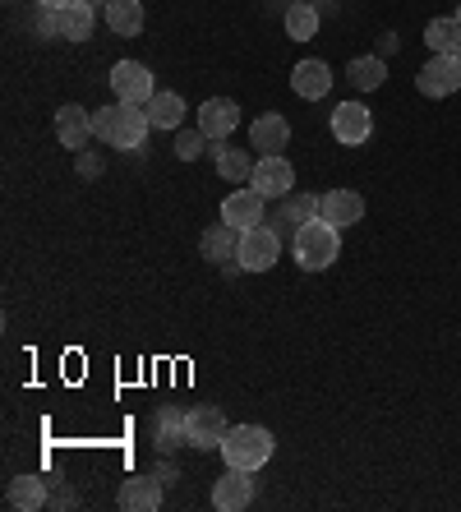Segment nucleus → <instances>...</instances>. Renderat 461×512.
<instances>
[{
  "mask_svg": "<svg viewBox=\"0 0 461 512\" xmlns=\"http://www.w3.org/2000/svg\"><path fill=\"white\" fill-rule=\"evenodd\" d=\"M93 130L107 148H120V153H143V143L153 134V120L148 111L134 107V102H111V107L93 111Z\"/></svg>",
  "mask_w": 461,
  "mask_h": 512,
  "instance_id": "nucleus-1",
  "label": "nucleus"
},
{
  "mask_svg": "<svg viewBox=\"0 0 461 512\" xmlns=\"http://www.w3.org/2000/svg\"><path fill=\"white\" fill-rule=\"evenodd\" d=\"M291 254H296V263L305 273H323V268H332L337 254H342V231L332 227V222H323V217H314V222H305V227L291 236Z\"/></svg>",
  "mask_w": 461,
  "mask_h": 512,
  "instance_id": "nucleus-2",
  "label": "nucleus"
},
{
  "mask_svg": "<svg viewBox=\"0 0 461 512\" xmlns=\"http://www.w3.org/2000/svg\"><path fill=\"white\" fill-rule=\"evenodd\" d=\"M272 429L263 425H231L226 429V439H222V462L226 466H240V471H259V466L272 462Z\"/></svg>",
  "mask_w": 461,
  "mask_h": 512,
  "instance_id": "nucleus-3",
  "label": "nucleus"
},
{
  "mask_svg": "<svg viewBox=\"0 0 461 512\" xmlns=\"http://www.w3.org/2000/svg\"><path fill=\"white\" fill-rule=\"evenodd\" d=\"M282 259V231L259 222V227L240 231V250H236V263L245 273H268L272 263Z\"/></svg>",
  "mask_w": 461,
  "mask_h": 512,
  "instance_id": "nucleus-4",
  "label": "nucleus"
},
{
  "mask_svg": "<svg viewBox=\"0 0 461 512\" xmlns=\"http://www.w3.org/2000/svg\"><path fill=\"white\" fill-rule=\"evenodd\" d=\"M111 93H116V102H134V107H148L157 93V79L153 70L143 65V60H116L111 65Z\"/></svg>",
  "mask_w": 461,
  "mask_h": 512,
  "instance_id": "nucleus-5",
  "label": "nucleus"
},
{
  "mask_svg": "<svg viewBox=\"0 0 461 512\" xmlns=\"http://www.w3.org/2000/svg\"><path fill=\"white\" fill-rule=\"evenodd\" d=\"M249 185L263 194V199H286L296 190V167L286 162V153H268V157H254V176Z\"/></svg>",
  "mask_w": 461,
  "mask_h": 512,
  "instance_id": "nucleus-6",
  "label": "nucleus"
},
{
  "mask_svg": "<svg viewBox=\"0 0 461 512\" xmlns=\"http://www.w3.org/2000/svg\"><path fill=\"white\" fill-rule=\"evenodd\" d=\"M369 134H374V111L365 102H342L332 107V139L342 148H365Z\"/></svg>",
  "mask_w": 461,
  "mask_h": 512,
  "instance_id": "nucleus-7",
  "label": "nucleus"
},
{
  "mask_svg": "<svg viewBox=\"0 0 461 512\" xmlns=\"http://www.w3.org/2000/svg\"><path fill=\"white\" fill-rule=\"evenodd\" d=\"M415 88L425 97H452L461 88V56H429L415 74Z\"/></svg>",
  "mask_w": 461,
  "mask_h": 512,
  "instance_id": "nucleus-8",
  "label": "nucleus"
},
{
  "mask_svg": "<svg viewBox=\"0 0 461 512\" xmlns=\"http://www.w3.org/2000/svg\"><path fill=\"white\" fill-rule=\"evenodd\" d=\"M222 222H226V227H236V231L259 227V222H268V199H263L254 185H245V190H236V194H226V199H222Z\"/></svg>",
  "mask_w": 461,
  "mask_h": 512,
  "instance_id": "nucleus-9",
  "label": "nucleus"
},
{
  "mask_svg": "<svg viewBox=\"0 0 461 512\" xmlns=\"http://www.w3.org/2000/svg\"><path fill=\"white\" fill-rule=\"evenodd\" d=\"M185 425H190V448H199V453L222 448L226 429H231L222 416V406H190V411H185Z\"/></svg>",
  "mask_w": 461,
  "mask_h": 512,
  "instance_id": "nucleus-10",
  "label": "nucleus"
},
{
  "mask_svg": "<svg viewBox=\"0 0 461 512\" xmlns=\"http://www.w3.org/2000/svg\"><path fill=\"white\" fill-rule=\"evenodd\" d=\"M254 503V471H240V466H226L222 476L213 480V508L217 512H240Z\"/></svg>",
  "mask_w": 461,
  "mask_h": 512,
  "instance_id": "nucleus-11",
  "label": "nucleus"
},
{
  "mask_svg": "<svg viewBox=\"0 0 461 512\" xmlns=\"http://www.w3.org/2000/svg\"><path fill=\"white\" fill-rule=\"evenodd\" d=\"M286 143H291V120L277 116V111H263V116L249 120V148L259 157L268 153H286Z\"/></svg>",
  "mask_w": 461,
  "mask_h": 512,
  "instance_id": "nucleus-12",
  "label": "nucleus"
},
{
  "mask_svg": "<svg viewBox=\"0 0 461 512\" xmlns=\"http://www.w3.org/2000/svg\"><path fill=\"white\" fill-rule=\"evenodd\" d=\"M319 217L332 222L337 231L360 227V222H365V199L355 190H328V194H319Z\"/></svg>",
  "mask_w": 461,
  "mask_h": 512,
  "instance_id": "nucleus-13",
  "label": "nucleus"
},
{
  "mask_svg": "<svg viewBox=\"0 0 461 512\" xmlns=\"http://www.w3.org/2000/svg\"><path fill=\"white\" fill-rule=\"evenodd\" d=\"M93 111L79 107V102H65V107L56 111V139L70 148V153H83L88 148V139H93Z\"/></svg>",
  "mask_w": 461,
  "mask_h": 512,
  "instance_id": "nucleus-14",
  "label": "nucleus"
},
{
  "mask_svg": "<svg viewBox=\"0 0 461 512\" xmlns=\"http://www.w3.org/2000/svg\"><path fill=\"white\" fill-rule=\"evenodd\" d=\"M236 125H240V102H231V97H208L199 107V130L213 143H226L236 134Z\"/></svg>",
  "mask_w": 461,
  "mask_h": 512,
  "instance_id": "nucleus-15",
  "label": "nucleus"
},
{
  "mask_svg": "<svg viewBox=\"0 0 461 512\" xmlns=\"http://www.w3.org/2000/svg\"><path fill=\"white\" fill-rule=\"evenodd\" d=\"M291 93L305 97V102H323V97L332 93V65L319 56L300 60L296 70H291Z\"/></svg>",
  "mask_w": 461,
  "mask_h": 512,
  "instance_id": "nucleus-16",
  "label": "nucleus"
},
{
  "mask_svg": "<svg viewBox=\"0 0 461 512\" xmlns=\"http://www.w3.org/2000/svg\"><path fill=\"white\" fill-rule=\"evenodd\" d=\"M185 443H190L185 411H180V406H157V416H153V448H157V457H171L176 448H185Z\"/></svg>",
  "mask_w": 461,
  "mask_h": 512,
  "instance_id": "nucleus-17",
  "label": "nucleus"
},
{
  "mask_svg": "<svg viewBox=\"0 0 461 512\" xmlns=\"http://www.w3.org/2000/svg\"><path fill=\"white\" fill-rule=\"evenodd\" d=\"M51 499V480L47 476H33V471H24V476H14L10 485H5V503L19 512H37V508H47Z\"/></svg>",
  "mask_w": 461,
  "mask_h": 512,
  "instance_id": "nucleus-18",
  "label": "nucleus"
},
{
  "mask_svg": "<svg viewBox=\"0 0 461 512\" xmlns=\"http://www.w3.org/2000/svg\"><path fill=\"white\" fill-rule=\"evenodd\" d=\"M319 217V194H305V190H291L282 199V208H277V217H272L268 227H277V231H291L296 236L305 222H314Z\"/></svg>",
  "mask_w": 461,
  "mask_h": 512,
  "instance_id": "nucleus-19",
  "label": "nucleus"
},
{
  "mask_svg": "<svg viewBox=\"0 0 461 512\" xmlns=\"http://www.w3.org/2000/svg\"><path fill=\"white\" fill-rule=\"evenodd\" d=\"M116 503L125 512H157L162 508V480L148 471V476H134V480H125L120 485V494H116Z\"/></svg>",
  "mask_w": 461,
  "mask_h": 512,
  "instance_id": "nucleus-20",
  "label": "nucleus"
},
{
  "mask_svg": "<svg viewBox=\"0 0 461 512\" xmlns=\"http://www.w3.org/2000/svg\"><path fill=\"white\" fill-rule=\"evenodd\" d=\"M236 250H240V231L226 227V222H217V227L203 231L199 240V254L208 263H217V268H226V263H236Z\"/></svg>",
  "mask_w": 461,
  "mask_h": 512,
  "instance_id": "nucleus-21",
  "label": "nucleus"
},
{
  "mask_svg": "<svg viewBox=\"0 0 461 512\" xmlns=\"http://www.w3.org/2000/svg\"><path fill=\"white\" fill-rule=\"evenodd\" d=\"M319 24H323V10L314 0H291V5H286V37H291V42L319 37Z\"/></svg>",
  "mask_w": 461,
  "mask_h": 512,
  "instance_id": "nucleus-22",
  "label": "nucleus"
},
{
  "mask_svg": "<svg viewBox=\"0 0 461 512\" xmlns=\"http://www.w3.org/2000/svg\"><path fill=\"white\" fill-rule=\"evenodd\" d=\"M107 28L116 37H139L143 33V24H148V14H143V5L139 0H107Z\"/></svg>",
  "mask_w": 461,
  "mask_h": 512,
  "instance_id": "nucleus-23",
  "label": "nucleus"
},
{
  "mask_svg": "<svg viewBox=\"0 0 461 512\" xmlns=\"http://www.w3.org/2000/svg\"><path fill=\"white\" fill-rule=\"evenodd\" d=\"M148 120H153V130H166V134H176L180 130V120H185V97L180 93H162V88H157L153 93V102H148Z\"/></svg>",
  "mask_w": 461,
  "mask_h": 512,
  "instance_id": "nucleus-24",
  "label": "nucleus"
},
{
  "mask_svg": "<svg viewBox=\"0 0 461 512\" xmlns=\"http://www.w3.org/2000/svg\"><path fill=\"white\" fill-rule=\"evenodd\" d=\"M93 28H97V10L88 0H70V5L60 10V37H65V42H88Z\"/></svg>",
  "mask_w": 461,
  "mask_h": 512,
  "instance_id": "nucleus-25",
  "label": "nucleus"
},
{
  "mask_svg": "<svg viewBox=\"0 0 461 512\" xmlns=\"http://www.w3.org/2000/svg\"><path fill=\"white\" fill-rule=\"evenodd\" d=\"M425 47L429 56H461V24L457 19H429L425 24Z\"/></svg>",
  "mask_w": 461,
  "mask_h": 512,
  "instance_id": "nucleus-26",
  "label": "nucleus"
},
{
  "mask_svg": "<svg viewBox=\"0 0 461 512\" xmlns=\"http://www.w3.org/2000/svg\"><path fill=\"white\" fill-rule=\"evenodd\" d=\"M213 162H217V176H222L226 185H240V180L254 176L249 148H231V143H217V148H213Z\"/></svg>",
  "mask_w": 461,
  "mask_h": 512,
  "instance_id": "nucleus-27",
  "label": "nucleus"
},
{
  "mask_svg": "<svg viewBox=\"0 0 461 512\" xmlns=\"http://www.w3.org/2000/svg\"><path fill=\"white\" fill-rule=\"evenodd\" d=\"M346 79H351L355 93H374V88H383V79H388V60L383 56H355L351 65H346Z\"/></svg>",
  "mask_w": 461,
  "mask_h": 512,
  "instance_id": "nucleus-28",
  "label": "nucleus"
},
{
  "mask_svg": "<svg viewBox=\"0 0 461 512\" xmlns=\"http://www.w3.org/2000/svg\"><path fill=\"white\" fill-rule=\"evenodd\" d=\"M208 143L213 139H208L203 130H176V157L180 162H199V157L208 153Z\"/></svg>",
  "mask_w": 461,
  "mask_h": 512,
  "instance_id": "nucleus-29",
  "label": "nucleus"
},
{
  "mask_svg": "<svg viewBox=\"0 0 461 512\" xmlns=\"http://www.w3.org/2000/svg\"><path fill=\"white\" fill-rule=\"evenodd\" d=\"M33 28H37V37H42V42H56V37H60V10H47V5H37Z\"/></svg>",
  "mask_w": 461,
  "mask_h": 512,
  "instance_id": "nucleus-30",
  "label": "nucleus"
},
{
  "mask_svg": "<svg viewBox=\"0 0 461 512\" xmlns=\"http://www.w3.org/2000/svg\"><path fill=\"white\" fill-rule=\"evenodd\" d=\"M74 503H79V489H74L70 480H56V485H51V499H47V508L65 512V508H74Z\"/></svg>",
  "mask_w": 461,
  "mask_h": 512,
  "instance_id": "nucleus-31",
  "label": "nucleus"
},
{
  "mask_svg": "<svg viewBox=\"0 0 461 512\" xmlns=\"http://www.w3.org/2000/svg\"><path fill=\"white\" fill-rule=\"evenodd\" d=\"M74 171H79V180H97L102 176V157L83 148V153H74Z\"/></svg>",
  "mask_w": 461,
  "mask_h": 512,
  "instance_id": "nucleus-32",
  "label": "nucleus"
},
{
  "mask_svg": "<svg viewBox=\"0 0 461 512\" xmlns=\"http://www.w3.org/2000/svg\"><path fill=\"white\" fill-rule=\"evenodd\" d=\"M153 476L162 480V489H171V485H176V480H180V466L171 462V457H162V462H153Z\"/></svg>",
  "mask_w": 461,
  "mask_h": 512,
  "instance_id": "nucleus-33",
  "label": "nucleus"
},
{
  "mask_svg": "<svg viewBox=\"0 0 461 512\" xmlns=\"http://www.w3.org/2000/svg\"><path fill=\"white\" fill-rule=\"evenodd\" d=\"M397 51H402V37H397V33H383V37H379V51H374V56L388 60V56H397Z\"/></svg>",
  "mask_w": 461,
  "mask_h": 512,
  "instance_id": "nucleus-34",
  "label": "nucleus"
},
{
  "mask_svg": "<svg viewBox=\"0 0 461 512\" xmlns=\"http://www.w3.org/2000/svg\"><path fill=\"white\" fill-rule=\"evenodd\" d=\"M37 5H47V10H65L70 0H37Z\"/></svg>",
  "mask_w": 461,
  "mask_h": 512,
  "instance_id": "nucleus-35",
  "label": "nucleus"
},
{
  "mask_svg": "<svg viewBox=\"0 0 461 512\" xmlns=\"http://www.w3.org/2000/svg\"><path fill=\"white\" fill-rule=\"evenodd\" d=\"M88 5H93V10H102V0H88Z\"/></svg>",
  "mask_w": 461,
  "mask_h": 512,
  "instance_id": "nucleus-36",
  "label": "nucleus"
},
{
  "mask_svg": "<svg viewBox=\"0 0 461 512\" xmlns=\"http://www.w3.org/2000/svg\"><path fill=\"white\" fill-rule=\"evenodd\" d=\"M452 19H457V24H461V5H457V14H452Z\"/></svg>",
  "mask_w": 461,
  "mask_h": 512,
  "instance_id": "nucleus-37",
  "label": "nucleus"
}]
</instances>
